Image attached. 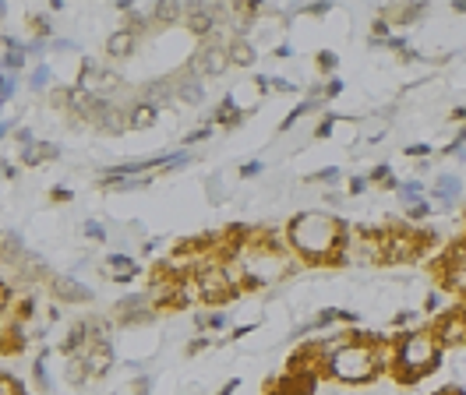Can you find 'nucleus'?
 Returning <instances> with one entry per match:
<instances>
[{"instance_id": "obj_8", "label": "nucleus", "mask_w": 466, "mask_h": 395, "mask_svg": "<svg viewBox=\"0 0 466 395\" xmlns=\"http://www.w3.org/2000/svg\"><path fill=\"white\" fill-rule=\"evenodd\" d=\"M417 254H424V237L420 229H385V261H413Z\"/></svg>"}, {"instance_id": "obj_10", "label": "nucleus", "mask_w": 466, "mask_h": 395, "mask_svg": "<svg viewBox=\"0 0 466 395\" xmlns=\"http://www.w3.org/2000/svg\"><path fill=\"white\" fill-rule=\"evenodd\" d=\"M431 332H435L438 342H441L445 349H449V346H466V308L445 310L435 321Z\"/></svg>"}, {"instance_id": "obj_2", "label": "nucleus", "mask_w": 466, "mask_h": 395, "mask_svg": "<svg viewBox=\"0 0 466 395\" xmlns=\"http://www.w3.org/2000/svg\"><path fill=\"white\" fill-rule=\"evenodd\" d=\"M441 353L445 346L438 342V336L431 329H413L396 336V367H392V378L403 381V385H417L420 378L435 374L441 364Z\"/></svg>"}, {"instance_id": "obj_15", "label": "nucleus", "mask_w": 466, "mask_h": 395, "mask_svg": "<svg viewBox=\"0 0 466 395\" xmlns=\"http://www.w3.org/2000/svg\"><path fill=\"white\" fill-rule=\"evenodd\" d=\"M54 297L67 300V304H82V300L92 297V289H88L86 282L75 279V276H60V279H54Z\"/></svg>"}, {"instance_id": "obj_17", "label": "nucleus", "mask_w": 466, "mask_h": 395, "mask_svg": "<svg viewBox=\"0 0 466 395\" xmlns=\"http://www.w3.org/2000/svg\"><path fill=\"white\" fill-rule=\"evenodd\" d=\"M255 60H258V46H255L248 35L230 39V64L233 67H255Z\"/></svg>"}, {"instance_id": "obj_32", "label": "nucleus", "mask_w": 466, "mask_h": 395, "mask_svg": "<svg viewBox=\"0 0 466 395\" xmlns=\"http://www.w3.org/2000/svg\"><path fill=\"white\" fill-rule=\"evenodd\" d=\"M265 169V163L262 159H248V163H244V167H240V177H244V180H251V177H258V173H262Z\"/></svg>"}, {"instance_id": "obj_25", "label": "nucleus", "mask_w": 466, "mask_h": 395, "mask_svg": "<svg viewBox=\"0 0 466 395\" xmlns=\"http://www.w3.org/2000/svg\"><path fill=\"white\" fill-rule=\"evenodd\" d=\"M368 180H371V184H381V187H385V184L392 180V167H389V163H379V167L368 173Z\"/></svg>"}, {"instance_id": "obj_21", "label": "nucleus", "mask_w": 466, "mask_h": 395, "mask_svg": "<svg viewBox=\"0 0 466 395\" xmlns=\"http://www.w3.org/2000/svg\"><path fill=\"white\" fill-rule=\"evenodd\" d=\"M50 78H54V67L43 60V64H35V67L29 71V88L32 92H43V88L50 85Z\"/></svg>"}, {"instance_id": "obj_29", "label": "nucleus", "mask_w": 466, "mask_h": 395, "mask_svg": "<svg viewBox=\"0 0 466 395\" xmlns=\"http://www.w3.org/2000/svg\"><path fill=\"white\" fill-rule=\"evenodd\" d=\"M431 152H435V148H431V145H428V141H417V145H407V156H410V159H420V156H424V159H428V156H431Z\"/></svg>"}, {"instance_id": "obj_22", "label": "nucleus", "mask_w": 466, "mask_h": 395, "mask_svg": "<svg viewBox=\"0 0 466 395\" xmlns=\"http://www.w3.org/2000/svg\"><path fill=\"white\" fill-rule=\"evenodd\" d=\"M403 212H407L410 223H424V219L431 216V201H424V198H420V201H410Z\"/></svg>"}, {"instance_id": "obj_9", "label": "nucleus", "mask_w": 466, "mask_h": 395, "mask_svg": "<svg viewBox=\"0 0 466 395\" xmlns=\"http://www.w3.org/2000/svg\"><path fill=\"white\" fill-rule=\"evenodd\" d=\"M71 357H78L82 364H86L88 378H103V374H110V367H114V346L106 342V339H88L82 349H75Z\"/></svg>"}, {"instance_id": "obj_5", "label": "nucleus", "mask_w": 466, "mask_h": 395, "mask_svg": "<svg viewBox=\"0 0 466 395\" xmlns=\"http://www.w3.org/2000/svg\"><path fill=\"white\" fill-rule=\"evenodd\" d=\"M339 265H385V229H350Z\"/></svg>"}, {"instance_id": "obj_11", "label": "nucleus", "mask_w": 466, "mask_h": 395, "mask_svg": "<svg viewBox=\"0 0 466 395\" xmlns=\"http://www.w3.org/2000/svg\"><path fill=\"white\" fill-rule=\"evenodd\" d=\"M88 124H96L106 135H120V131H127V106H120L116 99H99V106L88 116Z\"/></svg>"}, {"instance_id": "obj_28", "label": "nucleus", "mask_w": 466, "mask_h": 395, "mask_svg": "<svg viewBox=\"0 0 466 395\" xmlns=\"http://www.w3.org/2000/svg\"><path fill=\"white\" fill-rule=\"evenodd\" d=\"M0 395H25V389H22L11 374H4V378H0Z\"/></svg>"}, {"instance_id": "obj_45", "label": "nucleus", "mask_w": 466, "mask_h": 395, "mask_svg": "<svg viewBox=\"0 0 466 395\" xmlns=\"http://www.w3.org/2000/svg\"><path fill=\"white\" fill-rule=\"evenodd\" d=\"M452 11H456V15H466V0H452Z\"/></svg>"}, {"instance_id": "obj_4", "label": "nucleus", "mask_w": 466, "mask_h": 395, "mask_svg": "<svg viewBox=\"0 0 466 395\" xmlns=\"http://www.w3.org/2000/svg\"><path fill=\"white\" fill-rule=\"evenodd\" d=\"M195 282H198V293H202V304H227L233 300L240 289H244V279H240V268L237 261H205V265H195Z\"/></svg>"}, {"instance_id": "obj_43", "label": "nucleus", "mask_w": 466, "mask_h": 395, "mask_svg": "<svg viewBox=\"0 0 466 395\" xmlns=\"http://www.w3.org/2000/svg\"><path fill=\"white\" fill-rule=\"evenodd\" d=\"M4 177L15 180V177H18V167H15V163H4Z\"/></svg>"}, {"instance_id": "obj_18", "label": "nucleus", "mask_w": 466, "mask_h": 395, "mask_svg": "<svg viewBox=\"0 0 466 395\" xmlns=\"http://www.w3.org/2000/svg\"><path fill=\"white\" fill-rule=\"evenodd\" d=\"M142 99H148L152 106H167L170 99H177V82L174 78H159V82H148L146 85V92H142Z\"/></svg>"}, {"instance_id": "obj_16", "label": "nucleus", "mask_w": 466, "mask_h": 395, "mask_svg": "<svg viewBox=\"0 0 466 395\" xmlns=\"http://www.w3.org/2000/svg\"><path fill=\"white\" fill-rule=\"evenodd\" d=\"M431 198H438L445 208H452L460 198H463V180L456 177V173H441L435 180V191H431Z\"/></svg>"}, {"instance_id": "obj_26", "label": "nucleus", "mask_w": 466, "mask_h": 395, "mask_svg": "<svg viewBox=\"0 0 466 395\" xmlns=\"http://www.w3.org/2000/svg\"><path fill=\"white\" fill-rule=\"evenodd\" d=\"M212 127H216V124H205V127H198V131L184 135V145L191 148V145H198V141H208V138H212Z\"/></svg>"}, {"instance_id": "obj_44", "label": "nucleus", "mask_w": 466, "mask_h": 395, "mask_svg": "<svg viewBox=\"0 0 466 395\" xmlns=\"http://www.w3.org/2000/svg\"><path fill=\"white\" fill-rule=\"evenodd\" d=\"M435 395H463V389H456V385H445V389H438Z\"/></svg>"}, {"instance_id": "obj_20", "label": "nucleus", "mask_w": 466, "mask_h": 395, "mask_svg": "<svg viewBox=\"0 0 466 395\" xmlns=\"http://www.w3.org/2000/svg\"><path fill=\"white\" fill-rule=\"evenodd\" d=\"M184 18H187V7H184V4H177V0L156 4V22H159V25H177V22H184Z\"/></svg>"}, {"instance_id": "obj_38", "label": "nucleus", "mask_w": 466, "mask_h": 395, "mask_svg": "<svg viewBox=\"0 0 466 395\" xmlns=\"http://www.w3.org/2000/svg\"><path fill=\"white\" fill-rule=\"evenodd\" d=\"M272 56H276V60H290L293 46H290V43H276V46H272Z\"/></svg>"}, {"instance_id": "obj_1", "label": "nucleus", "mask_w": 466, "mask_h": 395, "mask_svg": "<svg viewBox=\"0 0 466 395\" xmlns=\"http://www.w3.org/2000/svg\"><path fill=\"white\" fill-rule=\"evenodd\" d=\"M347 233H350L347 223H339L336 216H329L321 208L297 212L290 223H287V229H283L287 248L304 265H339Z\"/></svg>"}, {"instance_id": "obj_33", "label": "nucleus", "mask_w": 466, "mask_h": 395, "mask_svg": "<svg viewBox=\"0 0 466 395\" xmlns=\"http://www.w3.org/2000/svg\"><path fill=\"white\" fill-rule=\"evenodd\" d=\"M343 88H347V82H343V78H329V82H325V99H336Z\"/></svg>"}, {"instance_id": "obj_23", "label": "nucleus", "mask_w": 466, "mask_h": 395, "mask_svg": "<svg viewBox=\"0 0 466 395\" xmlns=\"http://www.w3.org/2000/svg\"><path fill=\"white\" fill-rule=\"evenodd\" d=\"M15 96H18V75H4V78H0V99L11 103Z\"/></svg>"}, {"instance_id": "obj_14", "label": "nucleus", "mask_w": 466, "mask_h": 395, "mask_svg": "<svg viewBox=\"0 0 466 395\" xmlns=\"http://www.w3.org/2000/svg\"><path fill=\"white\" fill-rule=\"evenodd\" d=\"M135 46H138V32H131V28H114L110 35H106V56H114V60H127V56L135 54Z\"/></svg>"}, {"instance_id": "obj_3", "label": "nucleus", "mask_w": 466, "mask_h": 395, "mask_svg": "<svg viewBox=\"0 0 466 395\" xmlns=\"http://www.w3.org/2000/svg\"><path fill=\"white\" fill-rule=\"evenodd\" d=\"M375 339H379L375 332H360L357 329V339L347 342L339 353H332L321 367V374H329L339 385H368V381H375L381 374L379 360H375Z\"/></svg>"}, {"instance_id": "obj_13", "label": "nucleus", "mask_w": 466, "mask_h": 395, "mask_svg": "<svg viewBox=\"0 0 466 395\" xmlns=\"http://www.w3.org/2000/svg\"><path fill=\"white\" fill-rule=\"evenodd\" d=\"M159 124V106H152L148 99H135L127 103V127L131 131H148Z\"/></svg>"}, {"instance_id": "obj_37", "label": "nucleus", "mask_w": 466, "mask_h": 395, "mask_svg": "<svg viewBox=\"0 0 466 395\" xmlns=\"http://www.w3.org/2000/svg\"><path fill=\"white\" fill-rule=\"evenodd\" d=\"M441 300H445L441 293H428V297H424V314H435V310L441 308Z\"/></svg>"}, {"instance_id": "obj_27", "label": "nucleus", "mask_w": 466, "mask_h": 395, "mask_svg": "<svg viewBox=\"0 0 466 395\" xmlns=\"http://www.w3.org/2000/svg\"><path fill=\"white\" fill-rule=\"evenodd\" d=\"M82 233H86L88 240H99V244L106 240V229H103V223H96V219H88V223L82 226Z\"/></svg>"}, {"instance_id": "obj_12", "label": "nucleus", "mask_w": 466, "mask_h": 395, "mask_svg": "<svg viewBox=\"0 0 466 395\" xmlns=\"http://www.w3.org/2000/svg\"><path fill=\"white\" fill-rule=\"evenodd\" d=\"M177 99L180 103H187V106H202L205 103V78L202 75H195L191 67L184 71V75H177Z\"/></svg>"}, {"instance_id": "obj_39", "label": "nucleus", "mask_w": 466, "mask_h": 395, "mask_svg": "<svg viewBox=\"0 0 466 395\" xmlns=\"http://www.w3.org/2000/svg\"><path fill=\"white\" fill-rule=\"evenodd\" d=\"M50 198H54V201H60V205H64V201H71V187H54V191H50Z\"/></svg>"}, {"instance_id": "obj_6", "label": "nucleus", "mask_w": 466, "mask_h": 395, "mask_svg": "<svg viewBox=\"0 0 466 395\" xmlns=\"http://www.w3.org/2000/svg\"><path fill=\"white\" fill-rule=\"evenodd\" d=\"M195 75H202V78H216V75H227V67L230 64V43H219V39H205L202 46L195 50L191 56V64H187Z\"/></svg>"}, {"instance_id": "obj_42", "label": "nucleus", "mask_w": 466, "mask_h": 395, "mask_svg": "<svg viewBox=\"0 0 466 395\" xmlns=\"http://www.w3.org/2000/svg\"><path fill=\"white\" fill-rule=\"evenodd\" d=\"M237 389H240V381H237V378H233V381H227V385H223V389H219V395H233V392H237Z\"/></svg>"}, {"instance_id": "obj_41", "label": "nucleus", "mask_w": 466, "mask_h": 395, "mask_svg": "<svg viewBox=\"0 0 466 395\" xmlns=\"http://www.w3.org/2000/svg\"><path fill=\"white\" fill-rule=\"evenodd\" d=\"M268 395H304V392H297L293 385H287V381H279V389H276V392H268Z\"/></svg>"}, {"instance_id": "obj_24", "label": "nucleus", "mask_w": 466, "mask_h": 395, "mask_svg": "<svg viewBox=\"0 0 466 395\" xmlns=\"http://www.w3.org/2000/svg\"><path fill=\"white\" fill-rule=\"evenodd\" d=\"M343 177V169L339 167H325V169H319V173H311L308 180H315V184H336Z\"/></svg>"}, {"instance_id": "obj_7", "label": "nucleus", "mask_w": 466, "mask_h": 395, "mask_svg": "<svg viewBox=\"0 0 466 395\" xmlns=\"http://www.w3.org/2000/svg\"><path fill=\"white\" fill-rule=\"evenodd\" d=\"M438 279L449 293H460L466 297V237L456 240L449 251L441 254V265H438Z\"/></svg>"}, {"instance_id": "obj_31", "label": "nucleus", "mask_w": 466, "mask_h": 395, "mask_svg": "<svg viewBox=\"0 0 466 395\" xmlns=\"http://www.w3.org/2000/svg\"><path fill=\"white\" fill-rule=\"evenodd\" d=\"M417 321V310H400V314H392V329H407Z\"/></svg>"}, {"instance_id": "obj_34", "label": "nucleus", "mask_w": 466, "mask_h": 395, "mask_svg": "<svg viewBox=\"0 0 466 395\" xmlns=\"http://www.w3.org/2000/svg\"><path fill=\"white\" fill-rule=\"evenodd\" d=\"M336 64H339V56L332 54V50H321V54H319V67H321V71H332Z\"/></svg>"}, {"instance_id": "obj_40", "label": "nucleus", "mask_w": 466, "mask_h": 395, "mask_svg": "<svg viewBox=\"0 0 466 395\" xmlns=\"http://www.w3.org/2000/svg\"><path fill=\"white\" fill-rule=\"evenodd\" d=\"M148 389H152V378H138L135 381V392L138 395H148Z\"/></svg>"}, {"instance_id": "obj_19", "label": "nucleus", "mask_w": 466, "mask_h": 395, "mask_svg": "<svg viewBox=\"0 0 466 395\" xmlns=\"http://www.w3.org/2000/svg\"><path fill=\"white\" fill-rule=\"evenodd\" d=\"M60 148L54 141H35L29 148H22V163L25 167H43V163H50V159H57Z\"/></svg>"}, {"instance_id": "obj_35", "label": "nucleus", "mask_w": 466, "mask_h": 395, "mask_svg": "<svg viewBox=\"0 0 466 395\" xmlns=\"http://www.w3.org/2000/svg\"><path fill=\"white\" fill-rule=\"evenodd\" d=\"M368 187H371V180H368V177H353V180H350V195H353V198L364 195Z\"/></svg>"}, {"instance_id": "obj_30", "label": "nucleus", "mask_w": 466, "mask_h": 395, "mask_svg": "<svg viewBox=\"0 0 466 395\" xmlns=\"http://www.w3.org/2000/svg\"><path fill=\"white\" fill-rule=\"evenodd\" d=\"M230 325V314H223V310H216V314H208V329L212 332H223Z\"/></svg>"}, {"instance_id": "obj_36", "label": "nucleus", "mask_w": 466, "mask_h": 395, "mask_svg": "<svg viewBox=\"0 0 466 395\" xmlns=\"http://www.w3.org/2000/svg\"><path fill=\"white\" fill-rule=\"evenodd\" d=\"M208 346H212V342H208L205 336L191 339V342H187V357H198V353H202V349H208Z\"/></svg>"}]
</instances>
